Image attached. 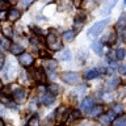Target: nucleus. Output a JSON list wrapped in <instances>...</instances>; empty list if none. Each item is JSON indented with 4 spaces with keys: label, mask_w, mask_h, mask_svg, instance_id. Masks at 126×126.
Segmentation results:
<instances>
[{
    "label": "nucleus",
    "mask_w": 126,
    "mask_h": 126,
    "mask_svg": "<svg viewBox=\"0 0 126 126\" xmlns=\"http://www.w3.org/2000/svg\"><path fill=\"white\" fill-rule=\"evenodd\" d=\"M54 118H55V113H50L49 116H47V118L45 120V122L46 124H51V122L54 121Z\"/></svg>",
    "instance_id": "nucleus-31"
},
{
    "label": "nucleus",
    "mask_w": 126,
    "mask_h": 126,
    "mask_svg": "<svg viewBox=\"0 0 126 126\" xmlns=\"http://www.w3.org/2000/svg\"><path fill=\"white\" fill-rule=\"evenodd\" d=\"M30 109H35V100L30 101Z\"/></svg>",
    "instance_id": "nucleus-39"
},
{
    "label": "nucleus",
    "mask_w": 126,
    "mask_h": 126,
    "mask_svg": "<svg viewBox=\"0 0 126 126\" xmlns=\"http://www.w3.org/2000/svg\"><path fill=\"white\" fill-rule=\"evenodd\" d=\"M8 8H9V3L7 0H0V11L8 9Z\"/></svg>",
    "instance_id": "nucleus-30"
},
{
    "label": "nucleus",
    "mask_w": 126,
    "mask_h": 126,
    "mask_svg": "<svg viewBox=\"0 0 126 126\" xmlns=\"http://www.w3.org/2000/svg\"><path fill=\"white\" fill-rule=\"evenodd\" d=\"M81 4H83V0H74V5L76 8H80Z\"/></svg>",
    "instance_id": "nucleus-36"
},
{
    "label": "nucleus",
    "mask_w": 126,
    "mask_h": 126,
    "mask_svg": "<svg viewBox=\"0 0 126 126\" xmlns=\"http://www.w3.org/2000/svg\"><path fill=\"white\" fill-rule=\"evenodd\" d=\"M118 84H120V78L116 76V75H113V76L108 80V83H106V89L113 91L118 87Z\"/></svg>",
    "instance_id": "nucleus-14"
},
{
    "label": "nucleus",
    "mask_w": 126,
    "mask_h": 126,
    "mask_svg": "<svg viewBox=\"0 0 126 126\" xmlns=\"http://www.w3.org/2000/svg\"><path fill=\"white\" fill-rule=\"evenodd\" d=\"M57 61H54V59H46L45 61V67L49 71H53V70H55L57 68Z\"/></svg>",
    "instance_id": "nucleus-25"
},
{
    "label": "nucleus",
    "mask_w": 126,
    "mask_h": 126,
    "mask_svg": "<svg viewBox=\"0 0 126 126\" xmlns=\"http://www.w3.org/2000/svg\"><path fill=\"white\" fill-rule=\"evenodd\" d=\"M0 113H1V114L5 113V105H4L1 101H0Z\"/></svg>",
    "instance_id": "nucleus-37"
},
{
    "label": "nucleus",
    "mask_w": 126,
    "mask_h": 126,
    "mask_svg": "<svg viewBox=\"0 0 126 126\" xmlns=\"http://www.w3.org/2000/svg\"><path fill=\"white\" fill-rule=\"evenodd\" d=\"M91 49H92L97 55H101L102 54V43L94 41V42H92V45H91Z\"/></svg>",
    "instance_id": "nucleus-22"
},
{
    "label": "nucleus",
    "mask_w": 126,
    "mask_h": 126,
    "mask_svg": "<svg viewBox=\"0 0 126 126\" xmlns=\"http://www.w3.org/2000/svg\"><path fill=\"white\" fill-rule=\"evenodd\" d=\"M102 112H104V108H102L101 105H94L93 108L89 110V116L91 117H98L102 114Z\"/></svg>",
    "instance_id": "nucleus-17"
},
{
    "label": "nucleus",
    "mask_w": 126,
    "mask_h": 126,
    "mask_svg": "<svg viewBox=\"0 0 126 126\" xmlns=\"http://www.w3.org/2000/svg\"><path fill=\"white\" fill-rule=\"evenodd\" d=\"M18 62H20V64L24 66V67H30L34 62V58L32 57L29 53H22V54H20V57H18Z\"/></svg>",
    "instance_id": "nucleus-5"
},
{
    "label": "nucleus",
    "mask_w": 126,
    "mask_h": 126,
    "mask_svg": "<svg viewBox=\"0 0 126 126\" xmlns=\"http://www.w3.org/2000/svg\"><path fill=\"white\" fill-rule=\"evenodd\" d=\"M59 58H61L62 61H70L71 59V51L68 49H64L61 53V55H59Z\"/></svg>",
    "instance_id": "nucleus-28"
},
{
    "label": "nucleus",
    "mask_w": 126,
    "mask_h": 126,
    "mask_svg": "<svg viewBox=\"0 0 126 126\" xmlns=\"http://www.w3.org/2000/svg\"><path fill=\"white\" fill-rule=\"evenodd\" d=\"M34 30H35V34H38V35H42L43 34V32L41 29H38V28H34Z\"/></svg>",
    "instance_id": "nucleus-38"
},
{
    "label": "nucleus",
    "mask_w": 126,
    "mask_h": 126,
    "mask_svg": "<svg viewBox=\"0 0 126 126\" xmlns=\"http://www.w3.org/2000/svg\"><path fill=\"white\" fill-rule=\"evenodd\" d=\"M16 72V68H15V66H13V63H8V64L5 66V68L3 70V78H5V79H12L13 78V75Z\"/></svg>",
    "instance_id": "nucleus-9"
},
{
    "label": "nucleus",
    "mask_w": 126,
    "mask_h": 126,
    "mask_svg": "<svg viewBox=\"0 0 126 126\" xmlns=\"http://www.w3.org/2000/svg\"><path fill=\"white\" fill-rule=\"evenodd\" d=\"M20 17H21V11L17 9V8H12V9H9V11H8V13H7V20L9 22L17 21Z\"/></svg>",
    "instance_id": "nucleus-7"
},
{
    "label": "nucleus",
    "mask_w": 126,
    "mask_h": 126,
    "mask_svg": "<svg viewBox=\"0 0 126 126\" xmlns=\"http://www.w3.org/2000/svg\"><path fill=\"white\" fill-rule=\"evenodd\" d=\"M114 113L113 110H110V112L108 113H105V114H101V118H100V121H101V124H104V125H109V124H112L113 120H114Z\"/></svg>",
    "instance_id": "nucleus-13"
},
{
    "label": "nucleus",
    "mask_w": 126,
    "mask_h": 126,
    "mask_svg": "<svg viewBox=\"0 0 126 126\" xmlns=\"http://www.w3.org/2000/svg\"><path fill=\"white\" fill-rule=\"evenodd\" d=\"M62 38H63V41H66V42L74 41V38H75V32H74V30H66V32H63Z\"/></svg>",
    "instance_id": "nucleus-21"
},
{
    "label": "nucleus",
    "mask_w": 126,
    "mask_h": 126,
    "mask_svg": "<svg viewBox=\"0 0 126 126\" xmlns=\"http://www.w3.org/2000/svg\"><path fill=\"white\" fill-rule=\"evenodd\" d=\"M116 38H117V34H116V32H113V30H110L108 35L106 37H104L101 39V42H105V43H108V45H112V43L116 42Z\"/></svg>",
    "instance_id": "nucleus-16"
},
{
    "label": "nucleus",
    "mask_w": 126,
    "mask_h": 126,
    "mask_svg": "<svg viewBox=\"0 0 126 126\" xmlns=\"http://www.w3.org/2000/svg\"><path fill=\"white\" fill-rule=\"evenodd\" d=\"M117 1L118 0H105V4H104V8H102V11H101V15L102 16H108L114 8V5L117 4Z\"/></svg>",
    "instance_id": "nucleus-8"
},
{
    "label": "nucleus",
    "mask_w": 126,
    "mask_h": 126,
    "mask_svg": "<svg viewBox=\"0 0 126 126\" xmlns=\"http://www.w3.org/2000/svg\"><path fill=\"white\" fill-rule=\"evenodd\" d=\"M0 46H1V49H5V50L9 49V47H11L9 38H7V37H4V35H3V38H0Z\"/></svg>",
    "instance_id": "nucleus-27"
},
{
    "label": "nucleus",
    "mask_w": 126,
    "mask_h": 126,
    "mask_svg": "<svg viewBox=\"0 0 126 126\" xmlns=\"http://www.w3.org/2000/svg\"><path fill=\"white\" fill-rule=\"evenodd\" d=\"M54 101H55V96H54V94H51L50 92L43 93L42 96H41V104L46 105V106L53 105V102H54Z\"/></svg>",
    "instance_id": "nucleus-12"
},
{
    "label": "nucleus",
    "mask_w": 126,
    "mask_h": 126,
    "mask_svg": "<svg viewBox=\"0 0 126 126\" xmlns=\"http://www.w3.org/2000/svg\"><path fill=\"white\" fill-rule=\"evenodd\" d=\"M11 24L12 22H5V24H3V26H1L3 28V35L7 38H11L12 35H13V29H12Z\"/></svg>",
    "instance_id": "nucleus-15"
},
{
    "label": "nucleus",
    "mask_w": 126,
    "mask_h": 126,
    "mask_svg": "<svg viewBox=\"0 0 126 126\" xmlns=\"http://www.w3.org/2000/svg\"><path fill=\"white\" fill-rule=\"evenodd\" d=\"M9 50H11V53L13 55H20L24 51V47L21 45H18V43H12L11 47H9Z\"/></svg>",
    "instance_id": "nucleus-19"
},
{
    "label": "nucleus",
    "mask_w": 126,
    "mask_h": 126,
    "mask_svg": "<svg viewBox=\"0 0 126 126\" xmlns=\"http://www.w3.org/2000/svg\"><path fill=\"white\" fill-rule=\"evenodd\" d=\"M12 97L16 102H22L26 98V91L24 88H16L12 93Z\"/></svg>",
    "instance_id": "nucleus-6"
},
{
    "label": "nucleus",
    "mask_w": 126,
    "mask_h": 126,
    "mask_svg": "<svg viewBox=\"0 0 126 126\" xmlns=\"http://www.w3.org/2000/svg\"><path fill=\"white\" fill-rule=\"evenodd\" d=\"M62 80L67 83V84H76L79 81V74L78 72H72V71H67L61 75Z\"/></svg>",
    "instance_id": "nucleus-4"
},
{
    "label": "nucleus",
    "mask_w": 126,
    "mask_h": 126,
    "mask_svg": "<svg viewBox=\"0 0 126 126\" xmlns=\"http://www.w3.org/2000/svg\"><path fill=\"white\" fill-rule=\"evenodd\" d=\"M93 106H94V100L93 98L92 97H85L84 100L81 101L80 108H81V110H84V112H89Z\"/></svg>",
    "instance_id": "nucleus-11"
},
{
    "label": "nucleus",
    "mask_w": 126,
    "mask_h": 126,
    "mask_svg": "<svg viewBox=\"0 0 126 126\" xmlns=\"http://www.w3.org/2000/svg\"><path fill=\"white\" fill-rule=\"evenodd\" d=\"M46 45L51 51H59L63 49V43L58 38L57 33H54V30H51L49 34L46 35Z\"/></svg>",
    "instance_id": "nucleus-1"
},
{
    "label": "nucleus",
    "mask_w": 126,
    "mask_h": 126,
    "mask_svg": "<svg viewBox=\"0 0 126 126\" xmlns=\"http://www.w3.org/2000/svg\"><path fill=\"white\" fill-rule=\"evenodd\" d=\"M84 22H85V15H84V13H79L76 17H75V20H74V25H75L74 32L80 30L81 26L84 25Z\"/></svg>",
    "instance_id": "nucleus-10"
},
{
    "label": "nucleus",
    "mask_w": 126,
    "mask_h": 126,
    "mask_svg": "<svg viewBox=\"0 0 126 126\" xmlns=\"http://www.w3.org/2000/svg\"><path fill=\"white\" fill-rule=\"evenodd\" d=\"M124 7H126V0H124Z\"/></svg>",
    "instance_id": "nucleus-43"
},
{
    "label": "nucleus",
    "mask_w": 126,
    "mask_h": 126,
    "mask_svg": "<svg viewBox=\"0 0 126 126\" xmlns=\"http://www.w3.org/2000/svg\"><path fill=\"white\" fill-rule=\"evenodd\" d=\"M33 1H34V0H22V1H21V5H22V8H28Z\"/></svg>",
    "instance_id": "nucleus-32"
},
{
    "label": "nucleus",
    "mask_w": 126,
    "mask_h": 126,
    "mask_svg": "<svg viewBox=\"0 0 126 126\" xmlns=\"http://www.w3.org/2000/svg\"><path fill=\"white\" fill-rule=\"evenodd\" d=\"M47 91L54 94V96H57V94H59V92H61V88H59L58 84H55V83H53V84H49V87H47Z\"/></svg>",
    "instance_id": "nucleus-24"
},
{
    "label": "nucleus",
    "mask_w": 126,
    "mask_h": 126,
    "mask_svg": "<svg viewBox=\"0 0 126 126\" xmlns=\"http://www.w3.org/2000/svg\"><path fill=\"white\" fill-rule=\"evenodd\" d=\"M9 1H11L12 4H16V3H17V0H9Z\"/></svg>",
    "instance_id": "nucleus-42"
},
{
    "label": "nucleus",
    "mask_w": 126,
    "mask_h": 126,
    "mask_svg": "<svg viewBox=\"0 0 126 126\" xmlns=\"http://www.w3.org/2000/svg\"><path fill=\"white\" fill-rule=\"evenodd\" d=\"M118 71H120V74L126 75V63H125V64H122L121 67H118Z\"/></svg>",
    "instance_id": "nucleus-34"
},
{
    "label": "nucleus",
    "mask_w": 126,
    "mask_h": 126,
    "mask_svg": "<svg viewBox=\"0 0 126 126\" xmlns=\"http://www.w3.org/2000/svg\"><path fill=\"white\" fill-rule=\"evenodd\" d=\"M30 78L33 79V81L38 83V84H42L46 81V74L42 68H34L30 72Z\"/></svg>",
    "instance_id": "nucleus-3"
},
{
    "label": "nucleus",
    "mask_w": 126,
    "mask_h": 126,
    "mask_svg": "<svg viewBox=\"0 0 126 126\" xmlns=\"http://www.w3.org/2000/svg\"><path fill=\"white\" fill-rule=\"evenodd\" d=\"M28 126H29V125H28Z\"/></svg>",
    "instance_id": "nucleus-44"
},
{
    "label": "nucleus",
    "mask_w": 126,
    "mask_h": 126,
    "mask_svg": "<svg viewBox=\"0 0 126 126\" xmlns=\"http://www.w3.org/2000/svg\"><path fill=\"white\" fill-rule=\"evenodd\" d=\"M4 61H5V57H4V55L0 53V70L4 67Z\"/></svg>",
    "instance_id": "nucleus-35"
},
{
    "label": "nucleus",
    "mask_w": 126,
    "mask_h": 126,
    "mask_svg": "<svg viewBox=\"0 0 126 126\" xmlns=\"http://www.w3.org/2000/svg\"><path fill=\"white\" fill-rule=\"evenodd\" d=\"M122 39H124V41L126 42V28L124 29V33H122Z\"/></svg>",
    "instance_id": "nucleus-40"
},
{
    "label": "nucleus",
    "mask_w": 126,
    "mask_h": 126,
    "mask_svg": "<svg viewBox=\"0 0 126 126\" xmlns=\"http://www.w3.org/2000/svg\"><path fill=\"white\" fill-rule=\"evenodd\" d=\"M0 126H5V125H4V121L1 120V118H0Z\"/></svg>",
    "instance_id": "nucleus-41"
},
{
    "label": "nucleus",
    "mask_w": 126,
    "mask_h": 126,
    "mask_svg": "<svg viewBox=\"0 0 126 126\" xmlns=\"http://www.w3.org/2000/svg\"><path fill=\"white\" fill-rule=\"evenodd\" d=\"M109 21H110L109 18H105V20H101V21L94 22L93 25L88 29V32H87V35H88L89 38H94V37H97V35H98L102 30L105 29V26L109 24Z\"/></svg>",
    "instance_id": "nucleus-2"
},
{
    "label": "nucleus",
    "mask_w": 126,
    "mask_h": 126,
    "mask_svg": "<svg viewBox=\"0 0 126 126\" xmlns=\"http://www.w3.org/2000/svg\"><path fill=\"white\" fill-rule=\"evenodd\" d=\"M98 70H96V68H92V70H88L87 72L84 74V78L87 79V80H91V79H96V78H98Z\"/></svg>",
    "instance_id": "nucleus-20"
},
{
    "label": "nucleus",
    "mask_w": 126,
    "mask_h": 126,
    "mask_svg": "<svg viewBox=\"0 0 126 126\" xmlns=\"http://www.w3.org/2000/svg\"><path fill=\"white\" fill-rule=\"evenodd\" d=\"M112 125L113 126H126V114H122V116L114 118Z\"/></svg>",
    "instance_id": "nucleus-18"
},
{
    "label": "nucleus",
    "mask_w": 126,
    "mask_h": 126,
    "mask_svg": "<svg viewBox=\"0 0 126 126\" xmlns=\"http://www.w3.org/2000/svg\"><path fill=\"white\" fill-rule=\"evenodd\" d=\"M112 110H113V112L116 113V114H117V113H121V112H122V106H121V105H116Z\"/></svg>",
    "instance_id": "nucleus-33"
},
{
    "label": "nucleus",
    "mask_w": 126,
    "mask_h": 126,
    "mask_svg": "<svg viewBox=\"0 0 126 126\" xmlns=\"http://www.w3.org/2000/svg\"><path fill=\"white\" fill-rule=\"evenodd\" d=\"M125 28H126V13H122L117 21V29L124 30Z\"/></svg>",
    "instance_id": "nucleus-23"
},
{
    "label": "nucleus",
    "mask_w": 126,
    "mask_h": 126,
    "mask_svg": "<svg viewBox=\"0 0 126 126\" xmlns=\"http://www.w3.org/2000/svg\"><path fill=\"white\" fill-rule=\"evenodd\" d=\"M125 55H126L125 49H117L114 51V58H116L117 61H122V59L125 58Z\"/></svg>",
    "instance_id": "nucleus-26"
},
{
    "label": "nucleus",
    "mask_w": 126,
    "mask_h": 126,
    "mask_svg": "<svg viewBox=\"0 0 126 126\" xmlns=\"http://www.w3.org/2000/svg\"><path fill=\"white\" fill-rule=\"evenodd\" d=\"M29 126H41V122H39V117L38 116H33L29 120Z\"/></svg>",
    "instance_id": "nucleus-29"
}]
</instances>
